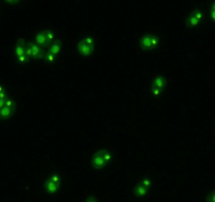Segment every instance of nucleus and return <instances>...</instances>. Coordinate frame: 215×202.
I'll list each match as a JSON object with an SVG mask.
<instances>
[{"mask_svg": "<svg viewBox=\"0 0 215 202\" xmlns=\"http://www.w3.org/2000/svg\"><path fill=\"white\" fill-rule=\"evenodd\" d=\"M77 51L83 56H90L93 53L94 46H87L86 43H83L82 40H80L79 42H77Z\"/></svg>", "mask_w": 215, "mask_h": 202, "instance_id": "obj_1", "label": "nucleus"}, {"mask_svg": "<svg viewBox=\"0 0 215 202\" xmlns=\"http://www.w3.org/2000/svg\"><path fill=\"white\" fill-rule=\"evenodd\" d=\"M91 162H92V165L95 168H101L104 167L105 165V162L104 160V158L101 157V155L99 154V152H96L95 154H94V156L92 157V160H91Z\"/></svg>", "mask_w": 215, "mask_h": 202, "instance_id": "obj_2", "label": "nucleus"}, {"mask_svg": "<svg viewBox=\"0 0 215 202\" xmlns=\"http://www.w3.org/2000/svg\"><path fill=\"white\" fill-rule=\"evenodd\" d=\"M35 40L39 44V46H48V44H50V42H49V40H48L47 36H45V32H43V31H41V32H39V33L36 34Z\"/></svg>", "mask_w": 215, "mask_h": 202, "instance_id": "obj_3", "label": "nucleus"}, {"mask_svg": "<svg viewBox=\"0 0 215 202\" xmlns=\"http://www.w3.org/2000/svg\"><path fill=\"white\" fill-rule=\"evenodd\" d=\"M43 188H44L45 192H47V193H57L59 191L60 185L55 184L54 182L50 181V180L48 179V180H45V182L43 184Z\"/></svg>", "mask_w": 215, "mask_h": 202, "instance_id": "obj_4", "label": "nucleus"}, {"mask_svg": "<svg viewBox=\"0 0 215 202\" xmlns=\"http://www.w3.org/2000/svg\"><path fill=\"white\" fill-rule=\"evenodd\" d=\"M152 86L153 87H157L159 90H162L166 87V80L165 78L161 76H155L152 80Z\"/></svg>", "mask_w": 215, "mask_h": 202, "instance_id": "obj_5", "label": "nucleus"}, {"mask_svg": "<svg viewBox=\"0 0 215 202\" xmlns=\"http://www.w3.org/2000/svg\"><path fill=\"white\" fill-rule=\"evenodd\" d=\"M15 56L17 57H21L23 55H25V41H19L17 43L16 47H15Z\"/></svg>", "mask_w": 215, "mask_h": 202, "instance_id": "obj_6", "label": "nucleus"}, {"mask_svg": "<svg viewBox=\"0 0 215 202\" xmlns=\"http://www.w3.org/2000/svg\"><path fill=\"white\" fill-rule=\"evenodd\" d=\"M148 191H149V188H144V186L136 183L135 189H134V195L136 196V197H144V196H147Z\"/></svg>", "mask_w": 215, "mask_h": 202, "instance_id": "obj_7", "label": "nucleus"}, {"mask_svg": "<svg viewBox=\"0 0 215 202\" xmlns=\"http://www.w3.org/2000/svg\"><path fill=\"white\" fill-rule=\"evenodd\" d=\"M29 46L30 49L32 51V58H39V57H41V54H42V50L39 47L36 43H29Z\"/></svg>", "mask_w": 215, "mask_h": 202, "instance_id": "obj_8", "label": "nucleus"}, {"mask_svg": "<svg viewBox=\"0 0 215 202\" xmlns=\"http://www.w3.org/2000/svg\"><path fill=\"white\" fill-rule=\"evenodd\" d=\"M49 52L51 54H53V55H58V54H60V52H61V43H60V41H56L51 43L49 47Z\"/></svg>", "mask_w": 215, "mask_h": 202, "instance_id": "obj_9", "label": "nucleus"}, {"mask_svg": "<svg viewBox=\"0 0 215 202\" xmlns=\"http://www.w3.org/2000/svg\"><path fill=\"white\" fill-rule=\"evenodd\" d=\"M151 39H152V36L151 35H144L140 40V46L142 47H144V49H149V47L152 46Z\"/></svg>", "mask_w": 215, "mask_h": 202, "instance_id": "obj_10", "label": "nucleus"}, {"mask_svg": "<svg viewBox=\"0 0 215 202\" xmlns=\"http://www.w3.org/2000/svg\"><path fill=\"white\" fill-rule=\"evenodd\" d=\"M14 114V108H10V107H3L0 110V118L1 119H5L11 117Z\"/></svg>", "mask_w": 215, "mask_h": 202, "instance_id": "obj_11", "label": "nucleus"}, {"mask_svg": "<svg viewBox=\"0 0 215 202\" xmlns=\"http://www.w3.org/2000/svg\"><path fill=\"white\" fill-rule=\"evenodd\" d=\"M198 23H199V20L196 19V18L193 16V14L190 15V16L186 19V25L188 26H196Z\"/></svg>", "mask_w": 215, "mask_h": 202, "instance_id": "obj_12", "label": "nucleus"}, {"mask_svg": "<svg viewBox=\"0 0 215 202\" xmlns=\"http://www.w3.org/2000/svg\"><path fill=\"white\" fill-rule=\"evenodd\" d=\"M49 180H50V181L54 182L55 184H58V185L61 184V177H60L57 173L51 174L50 176H49Z\"/></svg>", "mask_w": 215, "mask_h": 202, "instance_id": "obj_13", "label": "nucleus"}, {"mask_svg": "<svg viewBox=\"0 0 215 202\" xmlns=\"http://www.w3.org/2000/svg\"><path fill=\"white\" fill-rule=\"evenodd\" d=\"M98 152L101 155L102 158H104V160L105 162H109L111 160V155H110V153H109L107 150H98Z\"/></svg>", "mask_w": 215, "mask_h": 202, "instance_id": "obj_14", "label": "nucleus"}, {"mask_svg": "<svg viewBox=\"0 0 215 202\" xmlns=\"http://www.w3.org/2000/svg\"><path fill=\"white\" fill-rule=\"evenodd\" d=\"M44 32H45V36H47V38L50 43L52 41H54V39H55V34H54V32L51 31V30H47V31H44Z\"/></svg>", "mask_w": 215, "mask_h": 202, "instance_id": "obj_15", "label": "nucleus"}, {"mask_svg": "<svg viewBox=\"0 0 215 202\" xmlns=\"http://www.w3.org/2000/svg\"><path fill=\"white\" fill-rule=\"evenodd\" d=\"M43 59H44V61H47V62H53L54 60H55V55H53V54H51L50 52H48L44 55Z\"/></svg>", "mask_w": 215, "mask_h": 202, "instance_id": "obj_16", "label": "nucleus"}, {"mask_svg": "<svg viewBox=\"0 0 215 202\" xmlns=\"http://www.w3.org/2000/svg\"><path fill=\"white\" fill-rule=\"evenodd\" d=\"M151 94H152L154 97H158V96H160V94H161V90L152 86V89H151Z\"/></svg>", "mask_w": 215, "mask_h": 202, "instance_id": "obj_17", "label": "nucleus"}, {"mask_svg": "<svg viewBox=\"0 0 215 202\" xmlns=\"http://www.w3.org/2000/svg\"><path fill=\"white\" fill-rule=\"evenodd\" d=\"M5 107H10V108L15 107V102L13 99H11V98L5 99Z\"/></svg>", "mask_w": 215, "mask_h": 202, "instance_id": "obj_18", "label": "nucleus"}, {"mask_svg": "<svg viewBox=\"0 0 215 202\" xmlns=\"http://www.w3.org/2000/svg\"><path fill=\"white\" fill-rule=\"evenodd\" d=\"M137 183H138V184L142 185V186H144V188H148L151 186V181L149 179H144V180H141V181H139Z\"/></svg>", "mask_w": 215, "mask_h": 202, "instance_id": "obj_19", "label": "nucleus"}, {"mask_svg": "<svg viewBox=\"0 0 215 202\" xmlns=\"http://www.w3.org/2000/svg\"><path fill=\"white\" fill-rule=\"evenodd\" d=\"M82 42L83 43H86L87 46H94V40H93V38H91V37H87V38L82 39Z\"/></svg>", "mask_w": 215, "mask_h": 202, "instance_id": "obj_20", "label": "nucleus"}, {"mask_svg": "<svg viewBox=\"0 0 215 202\" xmlns=\"http://www.w3.org/2000/svg\"><path fill=\"white\" fill-rule=\"evenodd\" d=\"M207 202H215V192L210 194L207 197Z\"/></svg>", "mask_w": 215, "mask_h": 202, "instance_id": "obj_21", "label": "nucleus"}, {"mask_svg": "<svg viewBox=\"0 0 215 202\" xmlns=\"http://www.w3.org/2000/svg\"><path fill=\"white\" fill-rule=\"evenodd\" d=\"M25 56L28 57V58H32V51L30 49L29 44L25 46Z\"/></svg>", "mask_w": 215, "mask_h": 202, "instance_id": "obj_22", "label": "nucleus"}, {"mask_svg": "<svg viewBox=\"0 0 215 202\" xmlns=\"http://www.w3.org/2000/svg\"><path fill=\"white\" fill-rule=\"evenodd\" d=\"M193 16H194L197 20H201V18H202V14H201L199 11H197V12H195V13L193 14Z\"/></svg>", "mask_w": 215, "mask_h": 202, "instance_id": "obj_23", "label": "nucleus"}, {"mask_svg": "<svg viewBox=\"0 0 215 202\" xmlns=\"http://www.w3.org/2000/svg\"><path fill=\"white\" fill-rule=\"evenodd\" d=\"M151 42H152V46H158V39H157L156 37H154V36H152V39H151Z\"/></svg>", "mask_w": 215, "mask_h": 202, "instance_id": "obj_24", "label": "nucleus"}, {"mask_svg": "<svg viewBox=\"0 0 215 202\" xmlns=\"http://www.w3.org/2000/svg\"><path fill=\"white\" fill-rule=\"evenodd\" d=\"M18 61L19 62H26L28 61V57H26L25 55H23V56H21V57H18Z\"/></svg>", "mask_w": 215, "mask_h": 202, "instance_id": "obj_25", "label": "nucleus"}, {"mask_svg": "<svg viewBox=\"0 0 215 202\" xmlns=\"http://www.w3.org/2000/svg\"><path fill=\"white\" fill-rule=\"evenodd\" d=\"M84 202H97V200H96V198H94V197H88L86 200H84Z\"/></svg>", "mask_w": 215, "mask_h": 202, "instance_id": "obj_26", "label": "nucleus"}, {"mask_svg": "<svg viewBox=\"0 0 215 202\" xmlns=\"http://www.w3.org/2000/svg\"><path fill=\"white\" fill-rule=\"evenodd\" d=\"M5 98H7V93L5 92L0 93V99H1V100H5Z\"/></svg>", "mask_w": 215, "mask_h": 202, "instance_id": "obj_27", "label": "nucleus"}, {"mask_svg": "<svg viewBox=\"0 0 215 202\" xmlns=\"http://www.w3.org/2000/svg\"><path fill=\"white\" fill-rule=\"evenodd\" d=\"M210 19L215 22V12H211L210 13Z\"/></svg>", "mask_w": 215, "mask_h": 202, "instance_id": "obj_28", "label": "nucleus"}, {"mask_svg": "<svg viewBox=\"0 0 215 202\" xmlns=\"http://www.w3.org/2000/svg\"><path fill=\"white\" fill-rule=\"evenodd\" d=\"M4 106H5V100H1V99H0V110L3 108Z\"/></svg>", "mask_w": 215, "mask_h": 202, "instance_id": "obj_29", "label": "nucleus"}, {"mask_svg": "<svg viewBox=\"0 0 215 202\" xmlns=\"http://www.w3.org/2000/svg\"><path fill=\"white\" fill-rule=\"evenodd\" d=\"M2 92H4V87L2 85H0V93H2Z\"/></svg>", "mask_w": 215, "mask_h": 202, "instance_id": "obj_30", "label": "nucleus"}, {"mask_svg": "<svg viewBox=\"0 0 215 202\" xmlns=\"http://www.w3.org/2000/svg\"><path fill=\"white\" fill-rule=\"evenodd\" d=\"M211 12H215V4H213L211 7Z\"/></svg>", "mask_w": 215, "mask_h": 202, "instance_id": "obj_31", "label": "nucleus"}]
</instances>
